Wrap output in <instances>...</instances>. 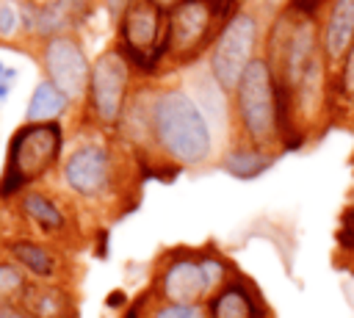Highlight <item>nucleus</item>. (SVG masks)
I'll return each mask as SVG.
<instances>
[{
    "instance_id": "11",
    "label": "nucleus",
    "mask_w": 354,
    "mask_h": 318,
    "mask_svg": "<svg viewBox=\"0 0 354 318\" xmlns=\"http://www.w3.org/2000/svg\"><path fill=\"white\" fill-rule=\"evenodd\" d=\"M17 216L22 224H28L39 238L61 246L75 232V218L69 216L64 199H58L47 188H28L14 199Z\"/></svg>"
},
{
    "instance_id": "19",
    "label": "nucleus",
    "mask_w": 354,
    "mask_h": 318,
    "mask_svg": "<svg viewBox=\"0 0 354 318\" xmlns=\"http://www.w3.org/2000/svg\"><path fill=\"white\" fill-rule=\"evenodd\" d=\"M72 105L75 102L55 83L41 77L30 91V100L25 108V122H61L64 113L72 111Z\"/></svg>"
},
{
    "instance_id": "15",
    "label": "nucleus",
    "mask_w": 354,
    "mask_h": 318,
    "mask_svg": "<svg viewBox=\"0 0 354 318\" xmlns=\"http://www.w3.org/2000/svg\"><path fill=\"white\" fill-rule=\"evenodd\" d=\"M207 312L210 318H268L257 288L241 274L207 299Z\"/></svg>"
},
{
    "instance_id": "20",
    "label": "nucleus",
    "mask_w": 354,
    "mask_h": 318,
    "mask_svg": "<svg viewBox=\"0 0 354 318\" xmlns=\"http://www.w3.org/2000/svg\"><path fill=\"white\" fill-rule=\"evenodd\" d=\"M30 285V277L11 260H0V301H8V304H17L25 293V288Z\"/></svg>"
},
{
    "instance_id": "13",
    "label": "nucleus",
    "mask_w": 354,
    "mask_h": 318,
    "mask_svg": "<svg viewBox=\"0 0 354 318\" xmlns=\"http://www.w3.org/2000/svg\"><path fill=\"white\" fill-rule=\"evenodd\" d=\"M354 41V0H329L321 14V53L332 75Z\"/></svg>"
},
{
    "instance_id": "22",
    "label": "nucleus",
    "mask_w": 354,
    "mask_h": 318,
    "mask_svg": "<svg viewBox=\"0 0 354 318\" xmlns=\"http://www.w3.org/2000/svg\"><path fill=\"white\" fill-rule=\"evenodd\" d=\"M337 254L346 271L354 274V205L346 207L340 218V232H337Z\"/></svg>"
},
{
    "instance_id": "17",
    "label": "nucleus",
    "mask_w": 354,
    "mask_h": 318,
    "mask_svg": "<svg viewBox=\"0 0 354 318\" xmlns=\"http://www.w3.org/2000/svg\"><path fill=\"white\" fill-rule=\"evenodd\" d=\"M329 116L335 127L354 130V41L329 75Z\"/></svg>"
},
{
    "instance_id": "3",
    "label": "nucleus",
    "mask_w": 354,
    "mask_h": 318,
    "mask_svg": "<svg viewBox=\"0 0 354 318\" xmlns=\"http://www.w3.org/2000/svg\"><path fill=\"white\" fill-rule=\"evenodd\" d=\"M232 141H246L257 149L279 155L288 149L279 88L271 75V66L263 55H257L235 86L232 97Z\"/></svg>"
},
{
    "instance_id": "10",
    "label": "nucleus",
    "mask_w": 354,
    "mask_h": 318,
    "mask_svg": "<svg viewBox=\"0 0 354 318\" xmlns=\"http://www.w3.org/2000/svg\"><path fill=\"white\" fill-rule=\"evenodd\" d=\"M152 293H158L160 301H174V304H207L210 282L205 274L202 252L194 249H180L171 252L155 277Z\"/></svg>"
},
{
    "instance_id": "9",
    "label": "nucleus",
    "mask_w": 354,
    "mask_h": 318,
    "mask_svg": "<svg viewBox=\"0 0 354 318\" xmlns=\"http://www.w3.org/2000/svg\"><path fill=\"white\" fill-rule=\"evenodd\" d=\"M36 61L50 83H55L75 105H83L88 83H91V66L88 53L77 33H58L36 44Z\"/></svg>"
},
{
    "instance_id": "28",
    "label": "nucleus",
    "mask_w": 354,
    "mask_h": 318,
    "mask_svg": "<svg viewBox=\"0 0 354 318\" xmlns=\"http://www.w3.org/2000/svg\"><path fill=\"white\" fill-rule=\"evenodd\" d=\"M152 3H155V6H160L163 11H171V8H174V6H180L183 0H152Z\"/></svg>"
},
{
    "instance_id": "1",
    "label": "nucleus",
    "mask_w": 354,
    "mask_h": 318,
    "mask_svg": "<svg viewBox=\"0 0 354 318\" xmlns=\"http://www.w3.org/2000/svg\"><path fill=\"white\" fill-rule=\"evenodd\" d=\"M152 155L171 169H199L216 158V133L194 94L158 86L152 102Z\"/></svg>"
},
{
    "instance_id": "5",
    "label": "nucleus",
    "mask_w": 354,
    "mask_h": 318,
    "mask_svg": "<svg viewBox=\"0 0 354 318\" xmlns=\"http://www.w3.org/2000/svg\"><path fill=\"white\" fill-rule=\"evenodd\" d=\"M243 0H183L169 11V66H188L210 53L221 28L241 11Z\"/></svg>"
},
{
    "instance_id": "24",
    "label": "nucleus",
    "mask_w": 354,
    "mask_h": 318,
    "mask_svg": "<svg viewBox=\"0 0 354 318\" xmlns=\"http://www.w3.org/2000/svg\"><path fill=\"white\" fill-rule=\"evenodd\" d=\"M329 6V0H288L285 8L293 11V14H301V17H313L318 19V14H324Z\"/></svg>"
},
{
    "instance_id": "18",
    "label": "nucleus",
    "mask_w": 354,
    "mask_h": 318,
    "mask_svg": "<svg viewBox=\"0 0 354 318\" xmlns=\"http://www.w3.org/2000/svg\"><path fill=\"white\" fill-rule=\"evenodd\" d=\"M277 160L274 152H266V149H257L246 141H230L227 149L221 152L218 158V166L232 174V177H241V180H252L257 174H263L271 163Z\"/></svg>"
},
{
    "instance_id": "12",
    "label": "nucleus",
    "mask_w": 354,
    "mask_h": 318,
    "mask_svg": "<svg viewBox=\"0 0 354 318\" xmlns=\"http://www.w3.org/2000/svg\"><path fill=\"white\" fill-rule=\"evenodd\" d=\"M6 254L36 282H61L69 285V260L61 246L33 238V235H14L6 241Z\"/></svg>"
},
{
    "instance_id": "25",
    "label": "nucleus",
    "mask_w": 354,
    "mask_h": 318,
    "mask_svg": "<svg viewBox=\"0 0 354 318\" xmlns=\"http://www.w3.org/2000/svg\"><path fill=\"white\" fill-rule=\"evenodd\" d=\"M17 66H8L6 61H0V108H3V102L8 100V94H11V88H14V83H17Z\"/></svg>"
},
{
    "instance_id": "21",
    "label": "nucleus",
    "mask_w": 354,
    "mask_h": 318,
    "mask_svg": "<svg viewBox=\"0 0 354 318\" xmlns=\"http://www.w3.org/2000/svg\"><path fill=\"white\" fill-rule=\"evenodd\" d=\"M17 39L25 41L19 0H0V44H11Z\"/></svg>"
},
{
    "instance_id": "6",
    "label": "nucleus",
    "mask_w": 354,
    "mask_h": 318,
    "mask_svg": "<svg viewBox=\"0 0 354 318\" xmlns=\"http://www.w3.org/2000/svg\"><path fill=\"white\" fill-rule=\"evenodd\" d=\"M133 80H136V69L116 44L94 58L91 83L83 100V113L97 130L116 133L122 113L130 102V94L136 88Z\"/></svg>"
},
{
    "instance_id": "16",
    "label": "nucleus",
    "mask_w": 354,
    "mask_h": 318,
    "mask_svg": "<svg viewBox=\"0 0 354 318\" xmlns=\"http://www.w3.org/2000/svg\"><path fill=\"white\" fill-rule=\"evenodd\" d=\"M97 0H44L39 3L36 17V39L33 44L58 36V33H77V28L91 19Z\"/></svg>"
},
{
    "instance_id": "2",
    "label": "nucleus",
    "mask_w": 354,
    "mask_h": 318,
    "mask_svg": "<svg viewBox=\"0 0 354 318\" xmlns=\"http://www.w3.org/2000/svg\"><path fill=\"white\" fill-rule=\"evenodd\" d=\"M133 169L136 152L124 141L119 147L108 138H86L64 155L58 174L75 199L91 207H111L124 194Z\"/></svg>"
},
{
    "instance_id": "14",
    "label": "nucleus",
    "mask_w": 354,
    "mask_h": 318,
    "mask_svg": "<svg viewBox=\"0 0 354 318\" xmlns=\"http://www.w3.org/2000/svg\"><path fill=\"white\" fill-rule=\"evenodd\" d=\"M17 304L28 318H80L75 290L61 282L30 279V285L25 288Z\"/></svg>"
},
{
    "instance_id": "8",
    "label": "nucleus",
    "mask_w": 354,
    "mask_h": 318,
    "mask_svg": "<svg viewBox=\"0 0 354 318\" xmlns=\"http://www.w3.org/2000/svg\"><path fill=\"white\" fill-rule=\"evenodd\" d=\"M260 47V22L252 11L241 8L216 36L210 53H207V69L216 77V83L232 97L235 86L241 83L249 64L257 58Z\"/></svg>"
},
{
    "instance_id": "23",
    "label": "nucleus",
    "mask_w": 354,
    "mask_h": 318,
    "mask_svg": "<svg viewBox=\"0 0 354 318\" xmlns=\"http://www.w3.org/2000/svg\"><path fill=\"white\" fill-rule=\"evenodd\" d=\"M144 318H210L207 304H174V301H158L149 307Z\"/></svg>"
},
{
    "instance_id": "4",
    "label": "nucleus",
    "mask_w": 354,
    "mask_h": 318,
    "mask_svg": "<svg viewBox=\"0 0 354 318\" xmlns=\"http://www.w3.org/2000/svg\"><path fill=\"white\" fill-rule=\"evenodd\" d=\"M66 130L61 122H22L6 147L0 171V202H14L22 191L36 188L64 160Z\"/></svg>"
},
{
    "instance_id": "27",
    "label": "nucleus",
    "mask_w": 354,
    "mask_h": 318,
    "mask_svg": "<svg viewBox=\"0 0 354 318\" xmlns=\"http://www.w3.org/2000/svg\"><path fill=\"white\" fill-rule=\"evenodd\" d=\"M0 318H28L19 304H8V301H0Z\"/></svg>"
},
{
    "instance_id": "26",
    "label": "nucleus",
    "mask_w": 354,
    "mask_h": 318,
    "mask_svg": "<svg viewBox=\"0 0 354 318\" xmlns=\"http://www.w3.org/2000/svg\"><path fill=\"white\" fill-rule=\"evenodd\" d=\"M130 3H133V0H105V8H108V14L119 22V17L124 14V8H127Z\"/></svg>"
},
{
    "instance_id": "7",
    "label": "nucleus",
    "mask_w": 354,
    "mask_h": 318,
    "mask_svg": "<svg viewBox=\"0 0 354 318\" xmlns=\"http://www.w3.org/2000/svg\"><path fill=\"white\" fill-rule=\"evenodd\" d=\"M169 11L152 0H133L116 22V47L127 55L136 75H158L169 53Z\"/></svg>"
}]
</instances>
